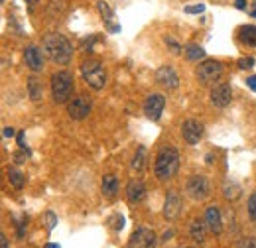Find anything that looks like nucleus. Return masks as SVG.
<instances>
[{"mask_svg": "<svg viewBox=\"0 0 256 248\" xmlns=\"http://www.w3.org/2000/svg\"><path fill=\"white\" fill-rule=\"evenodd\" d=\"M44 53L57 65H67L73 57V46L63 34H48L42 42Z\"/></svg>", "mask_w": 256, "mask_h": 248, "instance_id": "f257e3e1", "label": "nucleus"}, {"mask_svg": "<svg viewBox=\"0 0 256 248\" xmlns=\"http://www.w3.org/2000/svg\"><path fill=\"white\" fill-rule=\"evenodd\" d=\"M179 170V152L174 146H166L158 152L156 156V164H154V174L160 181H168L172 177H176Z\"/></svg>", "mask_w": 256, "mask_h": 248, "instance_id": "f03ea898", "label": "nucleus"}, {"mask_svg": "<svg viewBox=\"0 0 256 248\" xmlns=\"http://www.w3.org/2000/svg\"><path fill=\"white\" fill-rule=\"evenodd\" d=\"M73 95V75L69 71H57L51 75V97L57 104L69 102Z\"/></svg>", "mask_w": 256, "mask_h": 248, "instance_id": "7ed1b4c3", "label": "nucleus"}, {"mask_svg": "<svg viewBox=\"0 0 256 248\" xmlns=\"http://www.w3.org/2000/svg\"><path fill=\"white\" fill-rule=\"evenodd\" d=\"M81 75H83L85 83L91 89H95V91H101L106 85V71H104V67H102V63L99 59H87V61H83Z\"/></svg>", "mask_w": 256, "mask_h": 248, "instance_id": "20e7f679", "label": "nucleus"}, {"mask_svg": "<svg viewBox=\"0 0 256 248\" xmlns=\"http://www.w3.org/2000/svg\"><path fill=\"white\" fill-rule=\"evenodd\" d=\"M221 75H223V65L215 59H205L197 67V79L201 81V85H211L219 81Z\"/></svg>", "mask_w": 256, "mask_h": 248, "instance_id": "39448f33", "label": "nucleus"}, {"mask_svg": "<svg viewBox=\"0 0 256 248\" xmlns=\"http://www.w3.org/2000/svg\"><path fill=\"white\" fill-rule=\"evenodd\" d=\"M185 191H187V195L193 201H203V199L209 197L211 185H209V181H207L205 175H193V177H189V181L185 185Z\"/></svg>", "mask_w": 256, "mask_h": 248, "instance_id": "423d86ee", "label": "nucleus"}, {"mask_svg": "<svg viewBox=\"0 0 256 248\" xmlns=\"http://www.w3.org/2000/svg\"><path fill=\"white\" fill-rule=\"evenodd\" d=\"M156 244H158L156 232L142 226V228L134 230V234L130 236V240H128L126 248H156Z\"/></svg>", "mask_w": 256, "mask_h": 248, "instance_id": "0eeeda50", "label": "nucleus"}, {"mask_svg": "<svg viewBox=\"0 0 256 248\" xmlns=\"http://www.w3.org/2000/svg\"><path fill=\"white\" fill-rule=\"evenodd\" d=\"M91 112V100L85 97V95H79V97H73L69 102H67V114L73 118V120H83L87 118Z\"/></svg>", "mask_w": 256, "mask_h": 248, "instance_id": "6e6552de", "label": "nucleus"}, {"mask_svg": "<svg viewBox=\"0 0 256 248\" xmlns=\"http://www.w3.org/2000/svg\"><path fill=\"white\" fill-rule=\"evenodd\" d=\"M164 106H166V97L164 95H160V93L150 95L146 99V102H144V114H146V118L158 120L162 116V112H164Z\"/></svg>", "mask_w": 256, "mask_h": 248, "instance_id": "1a4fd4ad", "label": "nucleus"}, {"mask_svg": "<svg viewBox=\"0 0 256 248\" xmlns=\"http://www.w3.org/2000/svg\"><path fill=\"white\" fill-rule=\"evenodd\" d=\"M181 213V195L178 193V189H170L164 201V217L168 221H176Z\"/></svg>", "mask_w": 256, "mask_h": 248, "instance_id": "9d476101", "label": "nucleus"}, {"mask_svg": "<svg viewBox=\"0 0 256 248\" xmlns=\"http://www.w3.org/2000/svg\"><path fill=\"white\" fill-rule=\"evenodd\" d=\"M181 134H183V140L189 144V146H195L201 138H203V124L189 118L183 122V126H181Z\"/></svg>", "mask_w": 256, "mask_h": 248, "instance_id": "9b49d317", "label": "nucleus"}, {"mask_svg": "<svg viewBox=\"0 0 256 248\" xmlns=\"http://www.w3.org/2000/svg\"><path fill=\"white\" fill-rule=\"evenodd\" d=\"M232 100V89L230 85L227 83H217L213 89H211V102L219 108H225L227 104H230Z\"/></svg>", "mask_w": 256, "mask_h": 248, "instance_id": "f8f14e48", "label": "nucleus"}, {"mask_svg": "<svg viewBox=\"0 0 256 248\" xmlns=\"http://www.w3.org/2000/svg\"><path fill=\"white\" fill-rule=\"evenodd\" d=\"M156 83L162 85V87H166V89H176V87L179 85V77H178V73H176L174 67L162 65V67L156 71Z\"/></svg>", "mask_w": 256, "mask_h": 248, "instance_id": "ddd939ff", "label": "nucleus"}, {"mask_svg": "<svg viewBox=\"0 0 256 248\" xmlns=\"http://www.w3.org/2000/svg\"><path fill=\"white\" fill-rule=\"evenodd\" d=\"M205 221H207V226L211 232L215 234H221L223 232V215H221V209L217 205H211L207 207L205 211Z\"/></svg>", "mask_w": 256, "mask_h": 248, "instance_id": "4468645a", "label": "nucleus"}, {"mask_svg": "<svg viewBox=\"0 0 256 248\" xmlns=\"http://www.w3.org/2000/svg\"><path fill=\"white\" fill-rule=\"evenodd\" d=\"M24 61L32 71H42L44 69V59H42V51L36 46H28L24 48Z\"/></svg>", "mask_w": 256, "mask_h": 248, "instance_id": "2eb2a0df", "label": "nucleus"}, {"mask_svg": "<svg viewBox=\"0 0 256 248\" xmlns=\"http://www.w3.org/2000/svg\"><path fill=\"white\" fill-rule=\"evenodd\" d=\"M144 197H146V187H144V183L142 181H130L126 185V199H128V203H140V201H144Z\"/></svg>", "mask_w": 256, "mask_h": 248, "instance_id": "dca6fc26", "label": "nucleus"}, {"mask_svg": "<svg viewBox=\"0 0 256 248\" xmlns=\"http://www.w3.org/2000/svg\"><path fill=\"white\" fill-rule=\"evenodd\" d=\"M207 221L205 219H193L191 221V224H189V236L195 240V242H199V244H203L205 242V238H207Z\"/></svg>", "mask_w": 256, "mask_h": 248, "instance_id": "f3484780", "label": "nucleus"}, {"mask_svg": "<svg viewBox=\"0 0 256 248\" xmlns=\"http://www.w3.org/2000/svg\"><path fill=\"white\" fill-rule=\"evenodd\" d=\"M101 189H102V195H104V197L112 199V197L118 193V179H116V175H112V174H106V175L102 177Z\"/></svg>", "mask_w": 256, "mask_h": 248, "instance_id": "a211bd4d", "label": "nucleus"}, {"mask_svg": "<svg viewBox=\"0 0 256 248\" xmlns=\"http://www.w3.org/2000/svg\"><path fill=\"white\" fill-rule=\"evenodd\" d=\"M28 95L34 102H40L42 97H44V87H42V81L38 77H30L28 79Z\"/></svg>", "mask_w": 256, "mask_h": 248, "instance_id": "6ab92c4d", "label": "nucleus"}, {"mask_svg": "<svg viewBox=\"0 0 256 248\" xmlns=\"http://www.w3.org/2000/svg\"><path fill=\"white\" fill-rule=\"evenodd\" d=\"M238 38L242 44L256 48V26H242L238 30Z\"/></svg>", "mask_w": 256, "mask_h": 248, "instance_id": "aec40b11", "label": "nucleus"}, {"mask_svg": "<svg viewBox=\"0 0 256 248\" xmlns=\"http://www.w3.org/2000/svg\"><path fill=\"white\" fill-rule=\"evenodd\" d=\"M223 195L227 201H236L240 197V185L236 181H225L223 185Z\"/></svg>", "mask_w": 256, "mask_h": 248, "instance_id": "412c9836", "label": "nucleus"}, {"mask_svg": "<svg viewBox=\"0 0 256 248\" xmlns=\"http://www.w3.org/2000/svg\"><path fill=\"white\" fill-rule=\"evenodd\" d=\"M146 148L144 146H138V150H136V154H134V158H132V170L136 172V174H140L144 168H146Z\"/></svg>", "mask_w": 256, "mask_h": 248, "instance_id": "4be33fe9", "label": "nucleus"}, {"mask_svg": "<svg viewBox=\"0 0 256 248\" xmlns=\"http://www.w3.org/2000/svg\"><path fill=\"white\" fill-rule=\"evenodd\" d=\"M185 57H187L189 61L205 59V50H203L201 46H197V44H189V46L185 48Z\"/></svg>", "mask_w": 256, "mask_h": 248, "instance_id": "5701e85b", "label": "nucleus"}, {"mask_svg": "<svg viewBox=\"0 0 256 248\" xmlns=\"http://www.w3.org/2000/svg\"><path fill=\"white\" fill-rule=\"evenodd\" d=\"M99 12H101V16L108 22V30L110 32H118L120 30V26H114V24H110V20H112V12H110V8H108V4L106 2H102V0H99Z\"/></svg>", "mask_w": 256, "mask_h": 248, "instance_id": "b1692460", "label": "nucleus"}, {"mask_svg": "<svg viewBox=\"0 0 256 248\" xmlns=\"http://www.w3.org/2000/svg\"><path fill=\"white\" fill-rule=\"evenodd\" d=\"M8 181H10L16 189H22V187H24V175H22V172H18V170H8Z\"/></svg>", "mask_w": 256, "mask_h": 248, "instance_id": "393cba45", "label": "nucleus"}, {"mask_svg": "<svg viewBox=\"0 0 256 248\" xmlns=\"http://www.w3.org/2000/svg\"><path fill=\"white\" fill-rule=\"evenodd\" d=\"M248 217L252 221H256V191L248 197Z\"/></svg>", "mask_w": 256, "mask_h": 248, "instance_id": "a878e982", "label": "nucleus"}, {"mask_svg": "<svg viewBox=\"0 0 256 248\" xmlns=\"http://www.w3.org/2000/svg\"><path fill=\"white\" fill-rule=\"evenodd\" d=\"M236 248H256V238L246 236V238H242V240L238 242V246H236Z\"/></svg>", "mask_w": 256, "mask_h": 248, "instance_id": "bb28decb", "label": "nucleus"}, {"mask_svg": "<svg viewBox=\"0 0 256 248\" xmlns=\"http://www.w3.org/2000/svg\"><path fill=\"white\" fill-rule=\"evenodd\" d=\"M238 67L240 69H250V67H254V59L252 57H242V59H238Z\"/></svg>", "mask_w": 256, "mask_h": 248, "instance_id": "cd10ccee", "label": "nucleus"}, {"mask_svg": "<svg viewBox=\"0 0 256 248\" xmlns=\"http://www.w3.org/2000/svg\"><path fill=\"white\" fill-rule=\"evenodd\" d=\"M166 44H168V46H172V51H174V53H179V51H181V46H179L174 38H170V36H168V38H166Z\"/></svg>", "mask_w": 256, "mask_h": 248, "instance_id": "c85d7f7f", "label": "nucleus"}, {"mask_svg": "<svg viewBox=\"0 0 256 248\" xmlns=\"http://www.w3.org/2000/svg\"><path fill=\"white\" fill-rule=\"evenodd\" d=\"M46 221H48V230H51L55 226V223H57V217L53 213H46Z\"/></svg>", "mask_w": 256, "mask_h": 248, "instance_id": "c756f323", "label": "nucleus"}, {"mask_svg": "<svg viewBox=\"0 0 256 248\" xmlns=\"http://www.w3.org/2000/svg\"><path fill=\"white\" fill-rule=\"evenodd\" d=\"M203 10H205L203 4H195V6H187V8H185L187 14H199V12H203Z\"/></svg>", "mask_w": 256, "mask_h": 248, "instance_id": "7c9ffc66", "label": "nucleus"}, {"mask_svg": "<svg viewBox=\"0 0 256 248\" xmlns=\"http://www.w3.org/2000/svg\"><path fill=\"white\" fill-rule=\"evenodd\" d=\"M26 158H28V154L24 152V148H22L20 152H16V154H14V162H16V164H24V162H26Z\"/></svg>", "mask_w": 256, "mask_h": 248, "instance_id": "2f4dec72", "label": "nucleus"}, {"mask_svg": "<svg viewBox=\"0 0 256 248\" xmlns=\"http://www.w3.org/2000/svg\"><path fill=\"white\" fill-rule=\"evenodd\" d=\"M26 226H28V217H24V219L18 223V236H20V238L24 236V230H26Z\"/></svg>", "mask_w": 256, "mask_h": 248, "instance_id": "473e14b6", "label": "nucleus"}, {"mask_svg": "<svg viewBox=\"0 0 256 248\" xmlns=\"http://www.w3.org/2000/svg\"><path fill=\"white\" fill-rule=\"evenodd\" d=\"M246 85H248V87H250V89H252L254 93H256V75L248 77V79H246Z\"/></svg>", "mask_w": 256, "mask_h": 248, "instance_id": "72a5a7b5", "label": "nucleus"}, {"mask_svg": "<svg viewBox=\"0 0 256 248\" xmlns=\"http://www.w3.org/2000/svg\"><path fill=\"white\" fill-rule=\"evenodd\" d=\"M16 138H18V146H20V148H26V136H24V132H18Z\"/></svg>", "mask_w": 256, "mask_h": 248, "instance_id": "f704fd0d", "label": "nucleus"}, {"mask_svg": "<svg viewBox=\"0 0 256 248\" xmlns=\"http://www.w3.org/2000/svg\"><path fill=\"white\" fill-rule=\"evenodd\" d=\"M122 224H124V219L118 215V217H116V223H114V230H120V228H122Z\"/></svg>", "mask_w": 256, "mask_h": 248, "instance_id": "c9c22d12", "label": "nucleus"}, {"mask_svg": "<svg viewBox=\"0 0 256 248\" xmlns=\"http://www.w3.org/2000/svg\"><path fill=\"white\" fill-rule=\"evenodd\" d=\"M0 248H8V238H6V234H0Z\"/></svg>", "mask_w": 256, "mask_h": 248, "instance_id": "e433bc0d", "label": "nucleus"}, {"mask_svg": "<svg viewBox=\"0 0 256 248\" xmlns=\"http://www.w3.org/2000/svg\"><path fill=\"white\" fill-rule=\"evenodd\" d=\"M14 134H16V132H14V128H12V126H6V128H4V136H6V138H12Z\"/></svg>", "mask_w": 256, "mask_h": 248, "instance_id": "4c0bfd02", "label": "nucleus"}, {"mask_svg": "<svg viewBox=\"0 0 256 248\" xmlns=\"http://www.w3.org/2000/svg\"><path fill=\"white\" fill-rule=\"evenodd\" d=\"M234 6H236L238 10H244V8H246V2H244V0H234Z\"/></svg>", "mask_w": 256, "mask_h": 248, "instance_id": "58836bf2", "label": "nucleus"}, {"mask_svg": "<svg viewBox=\"0 0 256 248\" xmlns=\"http://www.w3.org/2000/svg\"><path fill=\"white\" fill-rule=\"evenodd\" d=\"M36 2H38V0H28V6H30V12H34V8H36Z\"/></svg>", "mask_w": 256, "mask_h": 248, "instance_id": "ea45409f", "label": "nucleus"}, {"mask_svg": "<svg viewBox=\"0 0 256 248\" xmlns=\"http://www.w3.org/2000/svg\"><path fill=\"white\" fill-rule=\"evenodd\" d=\"M44 248H61V246H59V244H53V242H48Z\"/></svg>", "mask_w": 256, "mask_h": 248, "instance_id": "a19ab883", "label": "nucleus"}, {"mask_svg": "<svg viewBox=\"0 0 256 248\" xmlns=\"http://www.w3.org/2000/svg\"><path fill=\"white\" fill-rule=\"evenodd\" d=\"M252 18H256V10H254V12H252Z\"/></svg>", "mask_w": 256, "mask_h": 248, "instance_id": "79ce46f5", "label": "nucleus"}, {"mask_svg": "<svg viewBox=\"0 0 256 248\" xmlns=\"http://www.w3.org/2000/svg\"><path fill=\"white\" fill-rule=\"evenodd\" d=\"M183 248H191V246H183Z\"/></svg>", "mask_w": 256, "mask_h": 248, "instance_id": "37998d69", "label": "nucleus"}]
</instances>
